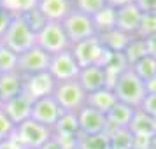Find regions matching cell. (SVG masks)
<instances>
[{"instance_id": "6da1fadb", "label": "cell", "mask_w": 156, "mask_h": 149, "mask_svg": "<svg viewBox=\"0 0 156 149\" xmlns=\"http://www.w3.org/2000/svg\"><path fill=\"white\" fill-rule=\"evenodd\" d=\"M112 88L114 95L118 102L128 104V105L139 109L142 104V100L146 97V88H144V81L137 77V74L132 70V67H128L121 72L119 76L116 77Z\"/></svg>"}, {"instance_id": "7a4b0ae2", "label": "cell", "mask_w": 156, "mask_h": 149, "mask_svg": "<svg viewBox=\"0 0 156 149\" xmlns=\"http://www.w3.org/2000/svg\"><path fill=\"white\" fill-rule=\"evenodd\" d=\"M70 51L76 56V62L79 63L81 69L84 67H91V65H97V67H105L109 58H111V51L107 49L105 46L102 44L98 35L90 37V39H84L81 42H76L70 46Z\"/></svg>"}, {"instance_id": "3957f363", "label": "cell", "mask_w": 156, "mask_h": 149, "mask_svg": "<svg viewBox=\"0 0 156 149\" xmlns=\"http://www.w3.org/2000/svg\"><path fill=\"white\" fill-rule=\"evenodd\" d=\"M0 44L20 55L35 46V32L27 25L21 14H18L12 18L5 34L0 37Z\"/></svg>"}, {"instance_id": "277c9868", "label": "cell", "mask_w": 156, "mask_h": 149, "mask_svg": "<svg viewBox=\"0 0 156 149\" xmlns=\"http://www.w3.org/2000/svg\"><path fill=\"white\" fill-rule=\"evenodd\" d=\"M53 98L63 112H77L86 105V91L81 88L77 79L74 81H60L55 84Z\"/></svg>"}, {"instance_id": "5b68a950", "label": "cell", "mask_w": 156, "mask_h": 149, "mask_svg": "<svg viewBox=\"0 0 156 149\" xmlns=\"http://www.w3.org/2000/svg\"><path fill=\"white\" fill-rule=\"evenodd\" d=\"M35 46L49 55H56L60 51L70 48V41L65 34L63 25L60 21H48L35 34Z\"/></svg>"}, {"instance_id": "8992f818", "label": "cell", "mask_w": 156, "mask_h": 149, "mask_svg": "<svg viewBox=\"0 0 156 149\" xmlns=\"http://www.w3.org/2000/svg\"><path fill=\"white\" fill-rule=\"evenodd\" d=\"M12 137L20 142L23 149H39L44 142H48L53 137V130L34 119H27L16 125Z\"/></svg>"}, {"instance_id": "52a82bcc", "label": "cell", "mask_w": 156, "mask_h": 149, "mask_svg": "<svg viewBox=\"0 0 156 149\" xmlns=\"http://www.w3.org/2000/svg\"><path fill=\"white\" fill-rule=\"evenodd\" d=\"M62 25H63L65 34H67L69 41H70V46L97 35V30H95L91 16H86L83 12L76 11V9H72L70 14L62 21Z\"/></svg>"}, {"instance_id": "ba28073f", "label": "cell", "mask_w": 156, "mask_h": 149, "mask_svg": "<svg viewBox=\"0 0 156 149\" xmlns=\"http://www.w3.org/2000/svg\"><path fill=\"white\" fill-rule=\"evenodd\" d=\"M79 70H81V67L76 62V56H74V53L70 51V48L65 49V51H60L56 55H51L48 72L53 76V79L56 83L77 79Z\"/></svg>"}, {"instance_id": "9c48e42d", "label": "cell", "mask_w": 156, "mask_h": 149, "mask_svg": "<svg viewBox=\"0 0 156 149\" xmlns=\"http://www.w3.org/2000/svg\"><path fill=\"white\" fill-rule=\"evenodd\" d=\"M49 60L51 55L41 49L39 46H34L30 49L20 53L18 58V72L21 76H32L39 72H46L49 69Z\"/></svg>"}, {"instance_id": "30bf717a", "label": "cell", "mask_w": 156, "mask_h": 149, "mask_svg": "<svg viewBox=\"0 0 156 149\" xmlns=\"http://www.w3.org/2000/svg\"><path fill=\"white\" fill-rule=\"evenodd\" d=\"M62 109L56 104V100L53 98V95H48V97H42V98L34 100L32 104V114H30V119L41 123L44 126H48L53 130V126L56 125V121L60 119L62 116Z\"/></svg>"}, {"instance_id": "8fae6325", "label": "cell", "mask_w": 156, "mask_h": 149, "mask_svg": "<svg viewBox=\"0 0 156 149\" xmlns=\"http://www.w3.org/2000/svg\"><path fill=\"white\" fill-rule=\"evenodd\" d=\"M55 84H56V81L48 70L32 74V76H23V93H27L32 100L53 95Z\"/></svg>"}, {"instance_id": "7c38bea8", "label": "cell", "mask_w": 156, "mask_h": 149, "mask_svg": "<svg viewBox=\"0 0 156 149\" xmlns=\"http://www.w3.org/2000/svg\"><path fill=\"white\" fill-rule=\"evenodd\" d=\"M77 121H79V132L84 135H97V133H107L109 123H107L105 114L95 111L91 107H81L77 111Z\"/></svg>"}, {"instance_id": "4fadbf2b", "label": "cell", "mask_w": 156, "mask_h": 149, "mask_svg": "<svg viewBox=\"0 0 156 149\" xmlns=\"http://www.w3.org/2000/svg\"><path fill=\"white\" fill-rule=\"evenodd\" d=\"M32 104L34 100L30 98L27 93H21L14 98L7 100L4 105H2V111L7 114V118L14 125H20L23 121L30 119V114H32Z\"/></svg>"}, {"instance_id": "5bb4252c", "label": "cell", "mask_w": 156, "mask_h": 149, "mask_svg": "<svg viewBox=\"0 0 156 149\" xmlns=\"http://www.w3.org/2000/svg\"><path fill=\"white\" fill-rule=\"evenodd\" d=\"M142 11L137 4H130L121 9H116V28L128 35H137Z\"/></svg>"}, {"instance_id": "9a60e30c", "label": "cell", "mask_w": 156, "mask_h": 149, "mask_svg": "<svg viewBox=\"0 0 156 149\" xmlns=\"http://www.w3.org/2000/svg\"><path fill=\"white\" fill-rule=\"evenodd\" d=\"M39 12L46 18V21H63L74 9L72 0H39L37 2Z\"/></svg>"}, {"instance_id": "2e32d148", "label": "cell", "mask_w": 156, "mask_h": 149, "mask_svg": "<svg viewBox=\"0 0 156 149\" xmlns=\"http://www.w3.org/2000/svg\"><path fill=\"white\" fill-rule=\"evenodd\" d=\"M77 83L81 84V88L88 93H93L97 90H102L107 86V76L105 70L102 67H97V65H91V67H84L79 70L77 76Z\"/></svg>"}, {"instance_id": "e0dca14e", "label": "cell", "mask_w": 156, "mask_h": 149, "mask_svg": "<svg viewBox=\"0 0 156 149\" xmlns=\"http://www.w3.org/2000/svg\"><path fill=\"white\" fill-rule=\"evenodd\" d=\"M128 130L132 132L133 137H146V139H151L156 135V119L151 118L149 114H146L140 109H135V114L130 125H128Z\"/></svg>"}, {"instance_id": "ac0fdd59", "label": "cell", "mask_w": 156, "mask_h": 149, "mask_svg": "<svg viewBox=\"0 0 156 149\" xmlns=\"http://www.w3.org/2000/svg\"><path fill=\"white\" fill-rule=\"evenodd\" d=\"M116 95H114L112 88H102V90H97V91L93 93H88L86 95V105L95 109V111H98L102 114H107L114 105H116Z\"/></svg>"}, {"instance_id": "d6986e66", "label": "cell", "mask_w": 156, "mask_h": 149, "mask_svg": "<svg viewBox=\"0 0 156 149\" xmlns=\"http://www.w3.org/2000/svg\"><path fill=\"white\" fill-rule=\"evenodd\" d=\"M23 93V76L20 72H5L0 74V98L5 104L7 100L14 98Z\"/></svg>"}, {"instance_id": "ffe728a7", "label": "cell", "mask_w": 156, "mask_h": 149, "mask_svg": "<svg viewBox=\"0 0 156 149\" xmlns=\"http://www.w3.org/2000/svg\"><path fill=\"white\" fill-rule=\"evenodd\" d=\"M133 114H135V107L123 104V102H116V105L105 114L107 123H109V130L111 128H128Z\"/></svg>"}, {"instance_id": "44dd1931", "label": "cell", "mask_w": 156, "mask_h": 149, "mask_svg": "<svg viewBox=\"0 0 156 149\" xmlns=\"http://www.w3.org/2000/svg\"><path fill=\"white\" fill-rule=\"evenodd\" d=\"M98 37H100V41H102V44H104L111 53H123L125 48L128 46V42H130L135 35H128L125 32L114 28V30L107 32L104 35H98Z\"/></svg>"}, {"instance_id": "7402d4cb", "label": "cell", "mask_w": 156, "mask_h": 149, "mask_svg": "<svg viewBox=\"0 0 156 149\" xmlns=\"http://www.w3.org/2000/svg\"><path fill=\"white\" fill-rule=\"evenodd\" d=\"M91 20L95 25V30H97V35H104V34L116 28V9L105 5L102 11L91 16Z\"/></svg>"}, {"instance_id": "603a6c76", "label": "cell", "mask_w": 156, "mask_h": 149, "mask_svg": "<svg viewBox=\"0 0 156 149\" xmlns=\"http://www.w3.org/2000/svg\"><path fill=\"white\" fill-rule=\"evenodd\" d=\"M107 137L111 149H133V135L128 128H111Z\"/></svg>"}, {"instance_id": "cb8c5ba5", "label": "cell", "mask_w": 156, "mask_h": 149, "mask_svg": "<svg viewBox=\"0 0 156 149\" xmlns=\"http://www.w3.org/2000/svg\"><path fill=\"white\" fill-rule=\"evenodd\" d=\"M53 133H63V135H79V121L77 112H62L60 119L53 126Z\"/></svg>"}, {"instance_id": "d4e9b609", "label": "cell", "mask_w": 156, "mask_h": 149, "mask_svg": "<svg viewBox=\"0 0 156 149\" xmlns=\"http://www.w3.org/2000/svg\"><path fill=\"white\" fill-rule=\"evenodd\" d=\"M123 56L126 60L128 67H132L133 63H137L140 58L147 56V48H146V41L144 39H139V37H133L128 46L123 51Z\"/></svg>"}, {"instance_id": "484cf974", "label": "cell", "mask_w": 156, "mask_h": 149, "mask_svg": "<svg viewBox=\"0 0 156 149\" xmlns=\"http://www.w3.org/2000/svg\"><path fill=\"white\" fill-rule=\"evenodd\" d=\"M77 149H111L109 147V137H107V133H97V135L79 133Z\"/></svg>"}, {"instance_id": "4316f807", "label": "cell", "mask_w": 156, "mask_h": 149, "mask_svg": "<svg viewBox=\"0 0 156 149\" xmlns=\"http://www.w3.org/2000/svg\"><path fill=\"white\" fill-rule=\"evenodd\" d=\"M132 70L137 74V77L140 79V81H147V79H153L156 77V60L153 56H144L140 58L137 63L132 65Z\"/></svg>"}, {"instance_id": "83f0119b", "label": "cell", "mask_w": 156, "mask_h": 149, "mask_svg": "<svg viewBox=\"0 0 156 149\" xmlns=\"http://www.w3.org/2000/svg\"><path fill=\"white\" fill-rule=\"evenodd\" d=\"M156 34V11H142L140 23H139V30L137 35L139 39H147V37Z\"/></svg>"}, {"instance_id": "f1b7e54d", "label": "cell", "mask_w": 156, "mask_h": 149, "mask_svg": "<svg viewBox=\"0 0 156 149\" xmlns=\"http://www.w3.org/2000/svg\"><path fill=\"white\" fill-rule=\"evenodd\" d=\"M18 58L20 55L0 44V74L18 70Z\"/></svg>"}, {"instance_id": "f546056e", "label": "cell", "mask_w": 156, "mask_h": 149, "mask_svg": "<svg viewBox=\"0 0 156 149\" xmlns=\"http://www.w3.org/2000/svg\"><path fill=\"white\" fill-rule=\"evenodd\" d=\"M37 2L39 0H0V5L4 9H7L9 12H12L14 16H18L35 9Z\"/></svg>"}, {"instance_id": "4dcf8cb0", "label": "cell", "mask_w": 156, "mask_h": 149, "mask_svg": "<svg viewBox=\"0 0 156 149\" xmlns=\"http://www.w3.org/2000/svg\"><path fill=\"white\" fill-rule=\"evenodd\" d=\"M72 5L76 11L86 16H95L105 7V0H72Z\"/></svg>"}, {"instance_id": "1f68e13d", "label": "cell", "mask_w": 156, "mask_h": 149, "mask_svg": "<svg viewBox=\"0 0 156 149\" xmlns=\"http://www.w3.org/2000/svg\"><path fill=\"white\" fill-rule=\"evenodd\" d=\"M21 16H23V20L27 21V25H28L35 34L42 28L46 23H48V21H46V18L39 12V9H37V7L32 9V11H28V12H25V14H21Z\"/></svg>"}, {"instance_id": "d6a6232c", "label": "cell", "mask_w": 156, "mask_h": 149, "mask_svg": "<svg viewBox=\"0 0 156 149\" xmlns=\"http://www.w3.org/2000/svg\"><path fill=\"white\" fill-rule=\"evenodd\" d=\"M14 128H16V125L7 118V114L0 109V142L9 139V137H12Z\"/></svg>"}, {"instance_id": "836d02e7", "label": "cell", "mask_w": 156, "mask_h": 149, "mask_svg": "<svg viewBox=\"0 0 156 149\" xmlns=\"http://www.w3.org/2000/svg\"><path fill=\"white\" fill-rule=\"evenodd\" d=\"M55 140L60 144L62 149H76L77 147L79 135H63V133H53Z\"/></svg>"}, {"instance_id": "e575fe53", "label": "cell", "mask_w": 156, "mask_h": 149, "mask_svg": "<svg viewBox=\"0 0 156 149\" xmlns=\"http://www.w3.org/2000/svg\"><path fill=\"white\" fill-rule=\"evenodd\" d=\"M139 109L144 111L146 114H149L151 118H154V119H156V95H146Z\"/></svg>"}, {"instance_id": "d590c367", "label": "cell", "mask_w": 156, "mask_h": 149, "mask_svg": "<svg viewBox=\"0 0 156 149\" xmlns=\"http://www.w3.org/2000/svg\"><path fill=\"white\" fill-rule=\"evenodd\" d=\"M12 18H14L12 12H9L7 9H4L2 5H0V37L5 34V30L9 28V25H11V21H12Z\"/></svg>"}, {"instance_id": "8d00e7d4", "label": "cell", "mask_w": 156, "mask_h": 149, "mask_svg": "<svg viewBox=\"0 0 156 149\" xmlns=\"http://www.w3.org/2000/svg\"><path fill=\"white\" fill-rule=\"evenodd\" d=\"M146 41V48H147V55L149 56H153L156 60V34L154 35L147 37V39H144Z\"/></svg>"}, {"instance_id": "74e56055", "label": "cell", "mask_w": 156, "mask_h": 149, "mask_svg": "<svg viewBox=\"0 0 156 149\" xmlns=\"http://www.w3.org/2000/svg\"><path fill=\"white\" fill-rule=\"evenodd\" d=\"M0 149H23V147L20 146V142L16 140L14 137H9V139L0 142Z\"/></svg>"}, {"instance_id": "f35d334b", "label": "cell", "mask_w": 156, "mask_h": 149, "mask_svg": "<svg viewBox=\"0 0 156 149\" xmlns=\"http://www.w3.org/2000/svg\"><path fill=\"white\" fill-rule=\"evenodd\" d=\"M140 11H156V0H135Z\"/></svg>"}, {"instance_id": "ab89813d", "label": "cell", "mask_w": 156, "mask_h": 149, "mask_svg": "<svg viewBox=\"0 0 156 149\" xmlns=\"http://www.w3.org/2000/svg\"><path fill=\"white\" fill-rule=\"evenodd\" d=\"M135 0H105V5L112 9H121L125 7V5H130V4H133Z\"/></svg>"}, {"instance_id": "60d3db41", "label": "cell", "mask_w": 156, "mask_h": 149, "mask_svg": "<svg viewBox=\"0 0 156 149\" xmlns=\"http://www.w3.org/2000/svg\"><path fill=\"white\" fill-rule=\"evenodd\" d=\"M144 88H146V95H156V77L147 79L144 83Z\"/></svg>"}, {"instance_id": "b9f144b4", "label": "cell", "mask_w": 156, "mask_h": 149, "mask_svg": "<svg viewBox=\"0 0 156 149\" xmlns=\"http://www.w3.org/2000/svg\"><path fill=\"white\" fill-rule=\"evenodd\" d=\"M39 149H62V147H60V144L55 140V137H51L49 140L44 142V144H42V146H41Z\"/></svg>"}, {"instance_id": "7bdbcfd3", "label": "cell", "mask_w": 156, "mask_h": 149, "mask_svg": "<svg viewBox=\"0 0 156 149\" xmlns=\"http://www.w3.org/2000/svg\"><path fill=\"white\" fill-rule=\"evenodd\" d=\"M147 149H156V135L154 137H151V140H149V147Z\"/></svg>"}, {"instance_id": "ee69618b", "label": "cell", "mask_w": 156, "mask_h": 149, "mask_svg": "<svg viewBox=\"0 0 156 149\" xmlns=\"http://www.w3.org/2000/svg\"><path fill=\"white\" fill-rule=\"evenodd\" d=\"M2 105H4V102H2V98H0V109H2Z\"/></svg>"}, {"instance_id": "f6af8a7d", "label": "cell", "mask_w": 156, "mask_h": 149, "mask_svg": "<svg viewBox=\"0 0 156 149\" xmlns=\"http://www.w3.org/2000/svg\"><path fill=\"white\" fill-rule=\"evenodd\" d=\"M76 149H77V147H76Z\"/></svg>"}]
</instances>
